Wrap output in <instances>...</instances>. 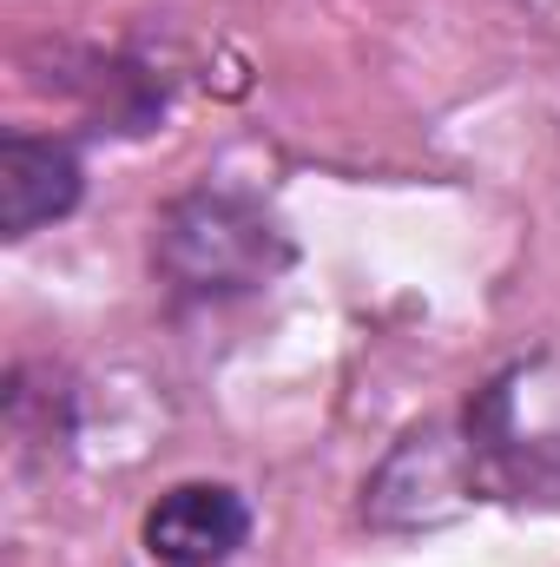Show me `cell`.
Here are the masks:
<instances>
[{"label":"cell","instance_id":"277c9868","mask_svg":"<svg viewBox=\"0 0 560 567\" xmlns=\"http://www.w3.org/2000/svg\"><path fill=\"white\" fill-rule=\"evenodd\" d=\"M251 535V508L225 482H178L145 515V548L165 567H218Z\"/></svg>","mask_w":560,"mask_h":567},{"label":"cell","instance_id":"7a4b0ae2","mask_svg":"<svg viewBox=\"0 0 560 567\" xmlns=\"http://www.w3.org/2000/svg\"><path fill=\"white\" fill-rule=\"evenodd\" d=\"M152 258L185 297H245V290H265L290 265V231L265 205L205 185L165 205Z\"/></svg>","mask_w":560,"mask_h":567},{"label":"cell","instance_id":"6da1fadb","mask_svg":"<svg viewBox=\"0 0 560 567\" xmlns=\"http://www.w3.org/2000/svg\"><path fill=\"white\" fill-rule=\"evenodd\" d=\"M475 482L501 502H560V363L528 357L488 377L462 416Z\"/></svg>","mask_w":560,"mask_h":567},{"label":"cell","instance_id":"5b68a950","mask_svg":"<svg viewBox=\"0 0 560 567\" xmlns=\"http://www.w3.org/2000/svg\"><path fill=\"white\" fill-rule=\"evenodd\" d=\"M80 205V158L60 140L7 133L0 140V231L33 238L40 225L66 218Z\"/></svg>","mask_w":560,"mask_h":567},{"label":"cell","instance_id":"3957f363","mask_svg":"<svg viewBox=\"0 0 560 567\" xmlns=\"http://www.w3.org/2000/svg\"><path fill=\"white\" fill-rule=\"evenodd\" d=\"M475 495H481V482H475L468 435L448 423H428L403 435L383 455V468L363 482V515H370V528H442Z\"/></svg>","mask_w":560,"mask_h":567}]
</instances>
